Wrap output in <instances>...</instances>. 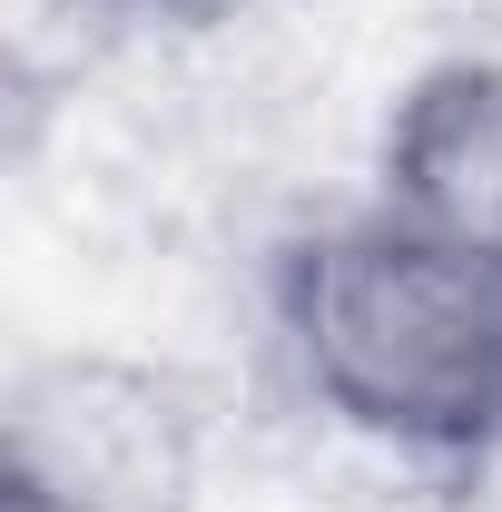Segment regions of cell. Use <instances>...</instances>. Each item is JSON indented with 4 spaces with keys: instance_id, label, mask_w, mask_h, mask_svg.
Instances as JSON below:
<instances>
[{
    "instance_id": "1",
    "label": "cell",
    "mask_w": 502,
    "mask_h": 512,
    "mask_svg": "<svg viewBox=\"0 0 502 512\" xmlns=\"http://www.w3.org/2000/svg\"><path fill=\"white\" fill-rule=\"evenodd\" d=\"M266 325L335 434L434 473L502 453V247L365 197L266 256Z\"/></svg>"
},
{
    "instance_id": "2",
    "label": "cell",
    "mask_w": 502,
    "mask_h": 512,
    "mask_svg": "<svg viewBox=\"0 0 502 512\" xmlns=\"http://www.w3.org/2000/svg\"><path fill=\"white\" fill-rule=\"evenodd\" d=\"M207 424L168 365L138 355H40L0 404V483H40L79 512H197Z\"/></svg>"
},
{
    "instance_id": "3",
    "label": "cell",
    "mask_w": 502,
    "mask_h": 512,
    "mask_svg": "<svg viewBox=\"0 0 502 512\" xmlns=\"http://www.w3.org/2000/svg\"><path fill=\"white\" fill-rule=\"evenodd\" d=\"M375 197L443 237L502 247V50L424 60L375 128Z\"/></svg>"
},
{
    "instance_id": "4",
    "label": "cell",
    "mask_w": 502,
    "mask_h": 512,
    "mask_svg": "<svg viewBox=\"0 0 502 512\" xmlns=\"http://www.w3.org/2000/svg\"><path fill=\"white\" fill-rule=\"evenodd\" d=\"M128 20H158V30H207V20H237L247 0H109Z\"/></svg>"
},
{
    "instance_id": "5",
    "label": "cell",
    "mask_w": 502,
    "mask_h": 512,
    "mask_svg": "<svg viewBox=\"0 0 502 512\" xmlns=\"http://www.w3.org/2000/svg\"><path fill=\"white\" fill-rule=\"evenodd\" d=\"M0 512H79V503H60V493H40V483H0Z\"/></svg>"
}]
</instances>
